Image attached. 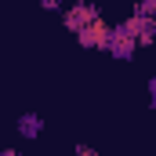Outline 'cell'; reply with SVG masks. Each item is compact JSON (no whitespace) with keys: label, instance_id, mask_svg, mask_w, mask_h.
Returning <instances> with one entry per match:
<instances>
[{"label":"cell","instance_id":"cell-2","mask_svg":"<svg viewBox=\"0 0 156 156\" xmlns=\"http://www.w3.org/2000/svg\"><path fill=\"white\" fill-rule=\"evenodd\" d=\"M109 29H113V26H105L102 15H98V18H91L87 26H80V29H76V44H80V47H87V51H91V47H105Z\"/></svg>","mask_w":156,"mask_h":156},{"label":"cell","instance_id":"cell-7","mask_svg":"<svg viewBox=\"0 0 156 156\" xmlns=\"http://www.w3.org/2000/svg\"><path fill=\"white\" fill-rule=\"evenodd\" d=\"M73 156H98V149H94V145H76Z\"/></svg>","mask_w":156,"mask_h":156},{"label":"cell","instance_id":"cell-1","mask_svg":"<svg viewBox=\"0 0 156 156\" xmlns=\"http://www.w3.org/2000/svg\"><path fill=\"white\" fill-rule=\"evenodd\" d=\"M123 33H131L134 44L149 47V44L156 40V18H153V15H131V18L123 22Z\"/></svg>","mask_w":156,"mask_h":156},{"label":"cell","instance_id":"cell-3","mask_svg":"<svg viewBox=\"0 0 156 156\" xmlns=\"http://www.w3.org/2000/svg\"><path fill=\"white\" fill-rule=\"evenodd\" d=\"M134 37L131 33H123V26H116V29H109V40H105V51L113 55V58H134Z\"/></svg>","mask_w":156,"mask_h":156},{"label":"cell","instance_id":"cell-6","mask_svg":"<svg viewBox=\"0 0 156 156\" xmlns=\"http://www.w3.org/2000/svg\"><path fill=\"white\" fill-rule=\"evenodd\" d=\"M156 11V0H138V7H134V15H153Z\"/></svg>","mask_w":156,"mask_h":156},{"label":"cell","instance_id":"cell-9","mask_svg":"<svg viewBox=\"0 0 156 156\" xmlns=\"http://www.w3.org/2000/svg\"><path fill=\"white\" fill-rule=\"evenodd\" d=\"M0 156H22L18 149H0Z\"/></svg>","mask_w":156,"mask_h":156},{"label":"cell","instance_id":"cell-8","mask_svg":"<svg viewBox=\"0 0 156 156\" xmlns=\"http://www.w3.org/2000/svg\"><path fill=\"white\" fill-rule=\"evenodd\" d=\"M40 7H47V11H58V7H62V0H40Z\"/></svg>","mask_w":156,"mask_h":156},{"label":"cell","instance_id":"cell-5","mask_svg":"<svg viewBox=\"0 0 156 156\" xmlns=\"http://www.w3.org/2000/svg\"><path fill=\"white\" fill-rule=\"evenodd\" d=\"M40 131H44V116H37V113H22L18 116V134L22 138H40Z\"/></svg>","mask_w":156,"mask_h":156},{"label":"cell","instance_id":"cell-4","mask_svg":"<svg viewBox=\"0 0 156 156\" xmlns=\"http://www.w3.org/2000/svg\"><path fill=\"white\" fill-rule=\"evenodd\" d=\"M98 15H102V11H98L94 4H87V0H83V4H73V7L62 15V22H66V29H73V33H76L80 26H87V22H91V18H98Z\"/></svg>","mask_w":156,"mask_h":156}]
</instances>
